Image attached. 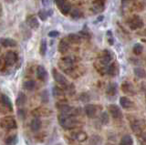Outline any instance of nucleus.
<instances>
[{
	"label": "nucleus",
	"mask_w": 146,
	"mask_h": 145,
	"mask_svg": "<svg viewBox=\"0 0 146 145\" xmlns=\"http://www.w3.org/2000/svg\"><path fill=\"white\" fill-rule=\"evenodd\" d=\"M58 120L60 126L65 130H73L78 125V120L76 118V115L60 113L58 116Z\"/></svg>",
	"instance_id": "obj_1"
},
{
	"label": "nucleus",
	"mask_w": 146,
	"mask_h": 145,
	"mask_svg": "<svg viewBox=\"0 0 146 145\" xmlns=\"http://www.w3.org/2000/svg\"><path fill=\"white\" fill-rule=\"evenodd\" d=\"M58 67L61 70H63L66 74L70 75L73 69L76 67L75 66V60L72 57H63L60 58V60L58 62Z\"/></svg>",
	"instance_id": "obj_2"
},
{
	"label": "nucleus",
	"mask_w": 146,
	"mask_h": 145,
	"mask_svg": "<svg viewBox=\"0 0 146 145\" xmlns=\"http://www.w3.org/2000/svg\"><path fill=\"white\" fill-rule=\"evenodd\" d=\"M52 75H53V78L55 79L57 83H58L59 85H61L63 88L68 89L70 87V83H68V79L65 78V76H63L60 72H58L56 69H53L52 70Z\"/></svg>",
	"instance_id": "obj_3"
},
{
	"label": "nucleus",
	"mask_w": 146,
	"mask_h": 145,
	"mask_svg": "<svg viewBox=\"0 0 146 145\" xmlns=\"http://www.w3.org/2000/svg\"><path fill=\"white\" fill-rule=\"evenodd\" d=\"M128 26L131 30H137L143 26V21L138 15H134L128 21Z\"/></svg>",
	"instance_id": "obj_4"
},
{
	"label": "nucleus",
	"mask_w": 146,
	"mask_h": 145,
	"mask_svg": "<svg viewBox=\"0 0 146 145\" xmlns=\"http://www.w3.org/2000/svg\"><path fill=\"white\" fill-rule=\"evenodd\" d=\"M1 126L5 129L13 130L17 128V121L13 116H6L1 120Z\"/></svg>",
	"instance_id": "obj_5"
},
{
	"label": "nucleus",
	"mask_w": 146,
	"mask_h": 145,
	"mask_svg": "<svg viewBox=\"0 0 146 145\" xmlns=\"http://www.w3.org/2000/svg\"><path fill=\"white\" fill-rule=\"evenodd\" d=\"M4 60H5V62H6L7 66L12 67V66H14L17 62L18 58H17V55L16 52L10 50V51H7L6 53Z\"/></svg>",
	"instance_id": "obj_6"
},
{
	"label": "nucleus",
	"mask_w": 146,
	"mask_h": 145,
	"mask_svg": "<svg viewBox=\"0 0 146 145\" xmlns=\"http://www.w3.org/2000/svg\"><path fill=\"white\" fill-rule=\"evenodd\" d=\"M108 110H109L110 114H111V117H113L114 119H121L122 118V112L121 111V109L117 105H115V104L109 105Z\"/></svg>",
	"instance_id": "obj_7"
},
{
	"label": "nucleus",
	"mask_w": 146,
	"mask_h": 145,
	"mask_svg": "<svg viewBox=\"0 0 146 145\" xmlns=\"http://www.w3.org/2000/svg\"><path fill=\"white\" fill-rule=\"evenodd\" d=\"M121 90L125 94L131 95V96H133L135 94V89L133 87V85H132L131 82H129V81H124V82H122Z\"/></svg>",
	"instance_id": "obj_8"
},
{
	"label": "nucleus",
	"mask_w": 146,
	"mask_h": 145,
	"mask_svg": "<svg viewBox=\"0 0 146 145\" xmlns=\"http://www.w3.org/2000/svg\"><path fill=\"white\" fill-rule=\"evenodd\" d=\"M145 124H143V122L138 121V120H135L133 121H131V129L132 130L134 131V133L138 136L140 133H141V131L143 130V127H144Z\"/></svg>",
	"instance_id": "obj_9"
},
{
	"label": "nucleus",
	"mask_w": 146,
	"mask_h": 145,
	"mask_svg": "<svg viewBox=\"0 0 146 145\" xmlns=\"http://www.w3.org/2000/svg\"><path fill=\"white\" fill-rule=\"evenodd\" d=\"M1 104L4 108H6L7 111H13V104L11 99L6 94H1Z\"/></svg>",
	"instance_id": "obj_10"
},
{
	"label": "nucleus",
	"mask_w": 146,
	"mask_h": 145,
	"mask_svg": "<svg viewBox=\"0 0 146 145\" xmlns=\"http://www.w3.org/2000/svg\"><path fill=\"white\" fill-rule=\"evenodd\" d=\"M70 40L67 38H62L58 44V51L61 54H65L68 52V48H70Z\"/></svg>",
	"instance_id": "obj_11"
},
{
	"label": "nucleus",
	"mask_w": 146,
	"mask_h": 145,
	"mask_svg": "<svg viewBox=\"0 0 146 145\" xmlns=\"http://www.w3.org/2000/svg\"><path fill=\"white\" fill-rule=\"evenodd\" d=\"M111 60H112L111 54L110 53L108 50H104L102 54V56H100V63H102V64L104 66H109L110 62L111 61Z\"/></svg>",
	"instance_id": "obj_12"
},
{
	"label": "nucleus",
	"mask_w": 146,
	"mask_h": 145,
	"mask_svg": "<svg viewBox=\"0 0 146 145\" xmlns=\"http://www.w3.org/2000/svg\"><path fill=\"white\" fill-rule=\"evenodd\" d=\"M84 111L86 115L89 118H94L97 114V107L92 104H87L84 108Z\"/></svg>",
	"instance_id": "obj_13"
},
{
	"label": "nucleus",
	"mask_w": 146,
	"mask_h": 145,
	"mask_svg": "<svg viewBox=\"0 0 146 145\" xmlns=\"http://www.w3.org/2000/svg\"><path fill=\"white\" fill-rule=\"evenodd\" d=\"M27 26H29V28H33V29L38 28V26H39V22H38V19L36 17V16H34V15H31V16L27 17Z\"/></svg>",
	"instance_id": "obj_14"
},
{
	"label": "nucleus",
	"mask_w": 146,
	"mask_h": 145,
	"mask_svg": "<svg viewBox=\"0 0 146 145\" xmlns=\"http://www.w3.org/2000/svg\"><path fill=\"white\" fill-rule=\"evenodd\" d=\"M41 126H42V121L38 117H35L30 122V129L34 132L38 131L41 129Z\"/></svg>",
	"instance_id": "obj_15"
},
{
	"label": "nucleus",
	"mask_w": 146,
	"mask_h": 145,
	"mask_svg": "<svg viewBox=\"0 0 146 145\" xmlns=\"http://www.w3.org/2000/svg\"><path fill=\"white\" fill-rule=\"evenodd\" d=\"M36 77H38V79L42 81H45L47 79L48 72L43 66H38V68H36Z\"/></svg>",
	"instance_id": "obj_16"
},
{
	"label": "nucleus",
	"mask_w": 146,
	"mask_h": 145,
	"mask_svg": "<svg viewBox=\"0 0 146 145\" xmlns=\"http://www.w3.org/2000/svg\"><path fill=\"white\" fill-rule=\"evenodd\" d=\"M120 104L123 109H126V110H129L134 106V103L127 97H121L120 99Z\"/></svg>",
	"instance_id": "obj_17"
},
{
	"label": "nucleus",
	"mask_w": 146,
	"mask_h": 145,
	"mask_svg": "<svg viewBox=\"0 0 146 145\" xmlns=\"http://www.w3.org/2000/svg\"><path fill=\"white\" fill-rule=\"evenodd\" d=\"M73 136H74V138L80 142H84L85 140H87V139H88V134L83 130L76 131V132L73 134Z\"/></svg>",
	"instance_id": "obj_18"
},
{
	"label": "nucleus",
	"mask_w": 146,
	"mask_h": 145,
	"mask_svg": "<svg viewBox=\"0 0 146 145\" xmlns=\"http://www.w3.org/2000/svg\"><path fill=\"white\" fill-rule=\"evenodd\" d=\"M1 45L5 48H13L17 46V42H16V40H14L12 38H7L1 39Z\"/></svg>",
	"instance_id": "obj_19"
},
{
	"label": "nucleus",
	"mask_w": 146,
	"mask_h": 145,
	"mask_svg": "<svg viewBox=\"0 0 146 145\" xmlns=\"http://www.w3.org/2000/svg\"><path fill=\"white\" fill-rule=\"evenodd\" d=\"M104 9V0H95L93 2V10L95 13H100Z\"/></svg>",
	"instance_id": "obj_20"
},
{
	"label": "nucleus",
	"mask_w": 146,
	"mask_h": 145,
	"mask_svg": "<svg viewBox=\"0 0 146 145\" xmlns=\"http://www.w3.org/2000/svg\"><path fill=\"white\" fill-rule=\"evenodd\" d=\"M26 102H27V96L23 92H20L16 99V105L17 107H23L26 104Z\"/></svg>",
	"instance_id": "obj_21"
},
{
	"label": "nucleus",
	"mask_w": 146,
	"mask_h": 145,
	"mask_svg": "<svg viewBox=\"0 0 146 145\" xmlns=\"http://www.w3.org/2000/svg\"><path fill=\"white\" fill-rule=\"evenodd\" d=\"M18 142V138L16 134L9 135L5 140V144L6 145H17Z\"/></svg>",
	"instance_id": "obj_22"
},
{
	"label": "nucleus",
	"mask_w": 146,
	"mask_h": 145,
	"mask_svg": "<svg viewBox=\"0 0 146 145\" xmlns=\"http://www.w3.org/2000/svg\"><path fill=\"white\" fill-rule=\"evenodd\" d=\"M106 93L109 96H114L117 94V84L115 83H110L107 86L106 89Z\"/></svg>",
	"instance_id": "obj_23"
},
{
	"label": "nucleus",
	"mask_w": 146,
	"mask_h": 145,
	"mask_svg": "<svg viewBox=\"0 0 146 145\" xmlns=\"http://www.w3.org/2000/svg\"><path fill=\"white\" fill-rule=\"evenodd\" d=\"M117 73H118V68H117L116 63H111V65H109L107 67L106 74H108L110 76H115Z\"/></svg>",
	"instance_id": "obj_24"
},
{
	"label": "nucleus",
	"mask_w": 146,
	"mask_h": 145,
	"mask_svg": "<svg viewBox=\"0 0 146 145\" xmlns=\"http://www.w3.org/2000/svg\"><path fill=\"white\" fill-rule=\"evenodd\" d=\"M133 72H134L135 77H136V78H138V79H144L146 77L145 70L143 69V68H141V67L135 68V69L133 70Z\"/></svg>",
	"instance_id": "obj_25"
},
{
	"label": "nucleus",
	"mask_w": 146,
	"mask_h": 145,
	"mask_svg": "<svg viewBox=\"0 0 146 145\" xmlns=\"http://www.w3.org/2000/svg\"><path fill=\"white\" fill-rule=\"evenodd\" d=\"M35 86H36V83L34 80L32 79H29V80H26L24 83H23V87H24L25 89L29 90V91H31V90H33L35 89Z\"/></svg>",
	"instance_id": "obj_26"
},
{
	"label": "nucleus",
	"mask_w": 146,
	"mask_h": 145,
	"mask_svg": "<svg viewBox=\"0 0 146 145\" xmlns=\"http://www.w3.org/2000/svg\"><path fill=\"white\" fill-rule=\"evenodd\" d=\"M120 145H133V140L130 135H124L121 140Z\"/></svg>",
	"instance_id": "obj_27"
},
{
	"label": "nucleus",
	"mask_w": 146,
	"mask_h": 145,
	"mask_svg": "<svg viewBox=\"0 0 146 145\" xmlns=\"http://www.w3.org/2000/svg\"><path fill=\"white\" fill-rule=\"evenodd\" d=\"M138 139L141 145H146V125H144L143 130L138 135Z\"/></svg>",
	"instance_id": "obj_28"
},
{
	"label": "nucleus",
	"mask_w": 146,
	"mask_h": 145,
	"mask_svg": "<svg viewBox=\"0 0 146 145\" xmlns=\"http://www.w3.org/2000/svg\"><path fill=\"white\" fill-rule=\"evenodd\" d=\"M59 9H60L62 14L67 15V14H68V13L70 12V10H71V6H70V4L68 3V2L65 1L63 5L60 7H59Z\"/></svg>",
	"instance_id": "obj_29"
},
{
	"label": "nucleus",
	"mask_w": 146,
	"mask_h": 145,
	"mask_svg": "<svg viewBox=\"0 0 146 145\" xmlns=\"http://www.w3.org/2000/svg\"><path fill=\"white\" fill-rule=\"evenodd\" d=\"M132 51H133L134 55L138 56V55H141V53L143 51V45L140 44V43H136L134 46H133V48H132Z\"/></svg>",
	"instance_id": "obj_30"
},
{
	"label": "nucleus",
	"mask_w": 146,
	"mask_h": 145,
	"mask_svg": "<svg viewBox=\"0 0 146 145\" xmlns=\"http://www.w3.org/2000/svg\"><path fill=\"white\" fill-rule=\"evenodd\" d=\"M39 52H40V55L44 57L47 53V41L46 39H42L40 42V47H39Z\"/></svg>",
	"instance_id": "obj_31"
},
{
	"label": "nucleus",
	"mask_w": 146,
	"mask_h": 145,
	"mask_svg": "<svg viewBox=\"0 0 146 145\" xmlns=\"http://www.w3.org/2000/svg\"><path fill=\"white\" fill-rule=\"evenodd\" d=\"M68 39L70 43H79L80 41V37L78 34H70L68 36Z\"/></svg>",
	"instance_id": "obj_32"
},
{
	"label": "nucleus",
	"mask_w": 146,
	"mask_h": 145,
	"mask_svg": "<svg viewBox=\"0 0 146 145\" xmlns=\"http://www.w3.org/2000/svg\"><path fill=\"white\" fill-rule=\"evenodd\" d=\"M100 122H102V124H108L109 121H110L108 113L107 112H102V114H100Z\"/></svg>",
	"instance_id": "obj_33"
},
{
	"label": "nucleus",
	"mask_w": 146,
	"mask_h": 145,
	"mask_svg": "<svg viewBox=\"0 0 146 145\" xmlns=\"http://www.w3.org/2000/svg\"><path fill=\"white\" fill-rule=\"evenodd\" d=\"M90 142V145H100V142H102V139H100V136L94 135V136L91 137Z\"/></svg>",
	"instance_id": "obj_34"
},
{
	"label": "nucleus",
	"mask_w": 146,
	"mask_h": 145,
	"mask_svg": "<svg viewBox=\"0 0 146 145\" xmlns=\"http://www.w3.org/2000/svg\"><path fill=\"white\" fill-rule=\"evenodd\" d=\"M53 95H54V97H63L64 96V91L60 89V88H58V87H54L53 89Z\"/></svg>",
	"instance_id": "obj_35"
},
{
	"label": "nucleus",
	"mask_w": 146,
	"mask_h": 145,
	"mask_svg": "<svg viewBox=\"0 0 146 145\" xmlns=\"http://www.w3.org/2000/svg\"><path fill=\"white\" fill-rule=\"evenodd\" d=\"M38 17H39V19L41 20H46L48 19V11H46L45 9H41L39 12H38Z\"/></svg>",
	"instance_id": "obj_36"
},
{
	"label": "nucleus",
	"mask_w": 146,
	"mask_h": 145,
	"mask_svg": "<svg viewBox=\"0 0 146 145\" xmlns=\"http://www.w3.org/2000/svg\"><path fill=\"white\" fill-rule=\"evenodd\" d=\"M48 92L47 91V90H44V91H42V93H41V101H42L43 103H47L48 102Z\"/></svg>",
	"instance_id": "obj_37"
},
{
	"label": "nucleus",
	"mask_w": 146,
	"mask_h": 145,
	"mask_svg": "<svg viewBox=\"0 0 146 145\" xmlns=\"http://www.w3.org/2000/svg\"><path fill=\"white\" fill-rule=\"evenodd\" d=\"M17 116L19 117L20 120H25L26 117H27V112L24 109H19L17 111Z\"/></svg>",
	"instance_id": "obj_38"
},
{
	"label": "nucleus",
	"mask_w": 146,
	"mask_h": 145,
	"mask_svg": "<svg viewBox=\"0 0 146 145\" xmlns=\"http://www.w3.org/2000/svg\"><path fill=\"white\" fill-rule=\"evenodd\" d=\"M80 99L82 102H88L90 101V95L88 93H82L80 96Z\"/></svg>",
	"instance_id": "obj_39"
},
{
	"label": "nucleus",
	"mask_w": 146,
	"mask_h": 145,
	"mask_svg": "<svg viewBox=\"0 0 146 145\" xmlns=\"http://www.w3.org/2000/svg\"><path fill=\"white\" fill-rule=\"evenodd\" d=\"M71 17L73 19H79L80 17V11H79L78 9H74L71 13Z\"/></svg>",
	"instance_id": "obj_40"
},
{
	"label": "nucleus",
	"mask_w": 146,
	"mask_h": 145,
	"mask_svg": "<svg viewBox=\"0 0 146 145\" xmlns=\"http://www.w3.org/2000/svg\"><path fill=\"white\" fill-rule=\"evenodd\" d=\"M58 31H56V30H53V31H50V32L48 33V37L49 38H56V37H58Z\"/></svg>",
	"instance_id": "obj_41"
},
{
	"label": "nucleus",
	"mask_w": 146,
	"mask_h": 145,
	"mask_svg": "<svg viewBox=\"0 0 146 145\" xmlns=\"http://www.w3.org/2000/svg\"><path fill=\"white\" fill-rule=\"evenodd\" d=\"M107 36H108V40L110 41V44L112 45L113 44V38H112L111 31H108V32H107Z\"/></svg>",
	"instance_id": "obj_42"
},
{
	"label": "nucleus",
	"mask_w": 146,
	"mask_h": 145,
	"mask_svg": "<svg viewBox=\"0 0 146 145\" xmlns=\"http://www.w3.org/2000/svg\"><path fill=\"white\" fill-rule=\"evenodd\" d=\"M55 1H56V4H57V6L58 7V8L60 7L63 4H64V2L66 1V0H55Z\"/></svg>",
	"instance_id": "obj_43"
},
{
	"label": "nucleus",
	"mask_w": 146,
	"mask_h": 145,
	"mask_svg": "<svg viewBox=\"0 0 146 145\" xmlns=\"http://www.w3.org/2000/svg\"><path fill=\"white\" fill-rule=\"evenodd\" d=\"M6 2H7V3H13L14 2V0H5Z\"/></svg>",
	"instance_id": "obj_44"
},
{
	"label": "nucleus",
	"mask_w": 146,
	"mask_h": 145,
	"mask_svg": "<svg viewBox=\"0 0 146 145\" xmlns=\"http://www.w3.org/2000/svg\"><path fill=\"white\" fill-rule=\"evenodd\" d=\"M145 99H146V91H145Z\"/></svg>",
	"instance_id": "obj_45"
},
{
	"label": "nucleus",
	"mask_w": 146,
	"mask_h": 145,
	"mask_svg": "<svg viewBox=\"0 0 146 145\" xmlns=\"http://www.w3.org/2000/svg\"><path fill=\"white\" fill-rule=\"evenodd\" d=\"M57 145H61V144H57Z\"/></svg>",
	"instance_id": "obj_46"
}]
</instances>
